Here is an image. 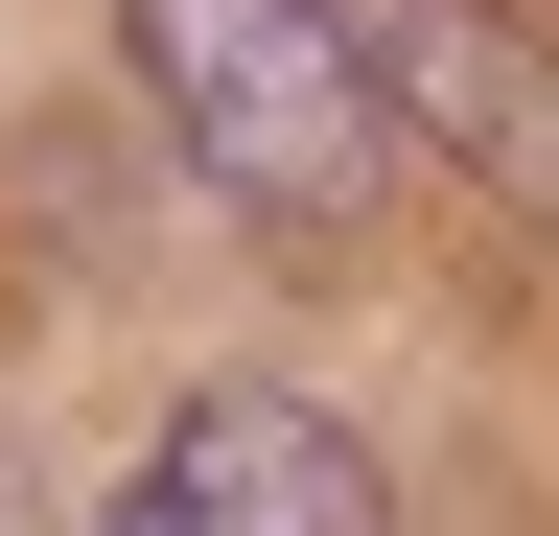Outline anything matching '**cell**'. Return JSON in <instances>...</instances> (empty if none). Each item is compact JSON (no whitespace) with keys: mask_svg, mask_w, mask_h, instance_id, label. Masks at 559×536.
<instances>
[{"mask_svg":"<svg viewBox=\"0 0 559 536\" xmlns=\"http://www.w3.org/2000/svg\"><path fill=\"white\" fill-rule=\"evenodd\" d=\"M140 94H164L187 187H234L257 234H349L396 187V71L349 0H117Z\"/></svg>","mask_w":559,"mask_h":536,"instance_id":"1","label":"cell"},{"mask_svg":"<svg viewBox=\"0 0 559 536\" xmlns=\"http://www.w3.org/2000/svg\"><path fill=\"white\" fill-rule=\"evenodd\" d=\"M94 536H396V490H373V443H349L326 396L234 373V396H187V420L140 443V490Z\"/></svg>","mask_w":559,"mask_h":536,"instance_id":"2","label":"cell"},{"mask_svg":"<svg viewBox=\"0 0 559 536\" xmlns=\"http://www.w3.org/2000/svg\"><path fill=\"white\" fill-rule=\"evenodd\" d=\"M373 71L419 117V164H466L513 234H559V47L513 0H373Z\"/></svg>","mask_w":559,"mask_h":536,"instance_id":"3","label":"cell"}]
</instances>
